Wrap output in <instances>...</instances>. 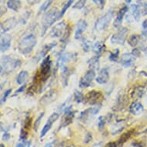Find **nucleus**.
<instances>
[{
  "mask_svg": "<svg viewBox=\"0 0 147 147\" xmlns=\"http://www.w3.org/2000/svg\"><path fill=\"white\" fill-rule=\"evenodd\" d=\"M59 13L60 12L57 8H53L43 15L42 19V36H43L47 29L54 24L56 20L59 19Z\"/></svg>",
  "mask_w": 147,
  "mask_h": 147,
  "instance_id": "nucleus-1",
  "label": "nucleus"
},
{
  "mask_svg": "<svg viewBox=\"0 0 147 147\" xmlns=\"http://www.w3.org/2000/svg\"><path fill=\"white\" fill-rule=\"evenodd\" d=\"M37 39L33 34H29L24 36L19 42L18 49L23 55L29 54L32 51L34 47L36 46Z\"/></svg>",
  "mask_w": 147,
  "mask_h": 147,
  "instance_id": "nucleus-2",
  "label": "nucleus"
},
{
  "mask_svg": "<svg viewBox=\"0 0 147 147\" xmlns=\"http://www.w3.org/2000/svg\"><path fill=\"white\" fill-rule=\"evenodd\" d=\"M1 62H2V65H3V68L5 69V72H8V73H9L18 67H20L22 64V62L20 59L13 58L9 55L4 56L3 57H2Z\"/></svg>",
  "mask_w": 147,
  "mask_h": 147,
  "instance_id": "nucleus-3",
  "label": "nucleus"
},
{
  "mask_svg": "<svg viewBox=\"0 0 147 147\" xmlns=\"http://www.w3.org/2000/svg\"><path fill=\"white\" fill-rule=\"evenodd\" d=\"M51 66H52V62L50 60V56H46L42 62L41 65H40V70L38 72L40 82H45L48 80L50 76Z\"/></svg>",
  "mask_w": 147,
  "mask_h": 147,
  "instance_id": "nucleus-4",
  "label": "nucleus"
},
{
  "mask_svg": "<svg viewBox=\"0 0 147 147\" xmlns=\"http://www.w3.org/2000/svg\"><path fill=\"white\" fill-rule=\"evenodd\" d=\"M113 17V10L109 9L106 14L97 20L96 23V29L99 31H102L106 29L109 26V25L110 24Z\"/></svg>",
  "mask_w": 147,
  "mask_h": 147,
  "instance_id": "nucleus-5",
  "label": "nucleus"
},
{
  "mask_svg": "<svg viewBox=\"0 0 147 147\" xmlns=\"http://www.w3.org/2000/svg\"><path fill=\"white\" fill-rule=\"evenodd\" d=\"M102 93L100 91L92 90L84 96V102L89 105H98L102 99Z\"/></svg>",
  "mask_w": 147,
  "mask_h": 147,
  "instance_id": "nucleus-6",
  "label": "nucleus"
},
{
  "mask_svg": "<svg viewBox=\"0 0 147 147\" xmlns=\"http://www.w3.org/2000/svg\"><path fill=\"white\" fill-rule=\"evenodd\" d=\"M128 33V29L125 27H122L119 29V31L113 35L110 39V42L112 44L116 45H123L126 39V36Z\"/></svg>",
  "mask_w": 147,
  "mask_h": 147,
  "instance_id": "nucleus-7",
  "label": "nucleus"
},
{
  "mask_svg": "<svg viewBox=\"0 0 147 147\" xmlns=\"http://www.w3.org/2000/svg\"><path fill=\"white\" fill-rule=\"evenodd\" d=\"M95 76H96V72H95V70L90 69L88 70L86 74H85L83 76H82L80 80V82H79V86L80 88H86V87H89L90 85H91L92 82L93 81V80L95 79Z\"/></svg>",
  "mask_w": 147,
  "mask_h": 147,
  "instance_id": "nucleus-8",
  "label": "nucleus"
},
{
  "mask_svg": "<svg viewBox=\"0 0 147 147\" xmlns=\"http://www.w3.org/2000/svg\"><path fill=\"white\" fill-rule=\"evenodd\" d=\"M67 25L65 24V22L64 21L59 22L56 25H55L52 28L50 31V36L52 38H59L62 37L65 32V29L66 28Z\"/></svg>",
  "mask_w": 147,
  "mask_h": 147,
  "instance_id": "nucleus-9",
  "label": "nucleus"
},
{
  "mask_svg": "<svg viewBox=\"0 0 147 147\" xmlns=\"http://www.w3.org/2000/svg\"><path fill=\"white\" fill-rule=\"evenodd\" d=\"M59 114L57 113H53L52 115H51L49 117L48 120L46 122V125H44L43 128H42V129L41 131V134H40V138L44 137L46 134L48 133L49 131L50 130V129L52 128V125L56 121H57V119H59Z\"/></svg>",
  "mask_w": 147,
  "mask_h": 147,
  "instance_id": "nucleus-10",
  "label": "nucleus"
},
{
  "mask_svg": "<svg viewBox=\"0 0 147 147\" xmlns=\"http://www.w3.org/2000/svg\"><path fill=\"white\" fill-rule=\"evenodd\" d=\"M100 107L101 106H99V107L96 106V107H92V108L87 109H86V110H84V111L81 113L80 116V119L83 121V122H86V121H87V119L91 118L92 116L96 115L99 113Z\"/></svg>",
  "mask_w": 147,
  "mask_h": 147,
  "instance_id": "nucleus-11",
  "label": "nucleus"
},
{
  "mask_svg": "<svg viewBox=\"0 0 147 147\" xmlns=\"http://www.w3.org/2000/svg\"><path fill=\"white\" fill-rule=\"evenodd\" d=\"M136 60V57L131 54V53H124L121 57V64L123 67L129 68L134 64Z\"/></svg>",
  "mask_w": 147,
  "mask_h": 147,
  "instance_id": "nucleus-12",
  "label": "nucleus"
},
{
  "mask_svg": "<svg viewBox=\"0 0 147 147\" xmlns=\"http://www.w3.org/2000/svg\"><path fill=\"white\" fill-rule=\"evenodd\" d=\"M17 24V20L15 17L9 18L8 20L3 21L0 23V28L3 32L9 31L10 29H13Z\"/></svg>",
  "mask_w": 147,
  "mask_h": 147,
  "instance_id": "nucleus-13",
  "label": "nucleus"
},
{
  "mask_svg": "<svg viewBox=\"0 0 147 147\" xmlns=\"http://www.w3.org/2000/svg\"><path fill=\"white\" fill-rule=\"evenodd\" d=\"M56 96H57V91L55 89H52V90H49L46 94H45L42 97L40 102L43 105H48V104L54 101L56 99Z\"/></svg>",
  "mask_w": 147,
  "mask_h": 147,
  "instance_id": "nucleus-14",
  "label": "nucleus"
},
{
  "mask_svg": "<svg viewBox=\"0 0 147 147\" xmlns=\"http://www.w3.org/2000/svg\"><path fill=\"white\" fill-rule=\"evenodd\" d=\"M12 42V37L10 35H5L0 39V52L4 53L9 49Z\"/></svg>",
  "mask_w": 147,
  "mask_h": 147,
  "instance_id": "nucleus-15",
  "label": "nucleus"
},
{
  "mask_svg": "<svg viewBox=\"0 0 147 147\" xmlns=\"http://www.w3.org/2000/svg\"><path fill=\"white\" fill-rule=\"evenodd\" d=\"M109 72L108 69H102L100 70L99 75L96 78V81L99 84H106L109 82Z\"/></svg>",
  "mask_w": 147,
  "mask_h": 147,
  "instance_id": "nucleus-16",
  "label": "nucleus"
},
{
  "mask_svg": "<svg viewBox=\"0 0 147 147\" xmlns=\"http://www.w3.org/2000/svg\"><path fill=\"white\" fill-rule=\"evenodd\" d=\"M88 24H87L86 21H85L83 20H80L77 23L76 26V29L75 32V39H79L82 37V33L84 32V31L87 29Z\"/></svg>",
  "mask_w": 147,
  "mask_h": 147,
  "instance_id": "nucleus-17",
  "label": "nucleus"
},
{
  "mask_svg": "<svg viewBox=\"0 0 147 147\" xmlns=\"http://www.w3.org/2000/svg\"><path fill=\"white\" fill-rule=\"evenodd\" d=\"M144 111V107L142 104L139 102H133L129 106V112L134 116H139Z\"/></svg>",
  "mask_w": 147,
  "mask_h": 147,
  "instance_id": "nucleus-18",
  "label": "nucleus"
},
{
  "mask_svg": "<svg viewBox=\"0 0 147 147\" xmlns=\"http://www.w3.org/2000/svg\"><path fill=\"white\" fill-rule=\"evenodd\" d=\"M73 57L72 53H61L60 55L59 56L58 60H57V64L59 66H63L64 65L65 63H67L69 60H71Z\"/></svg>",
  "mask_w": 147,
  "mask_h": 147,
  "instance_id": "nucleus-19",
  "label": "nucleus"
},
{
  "mask_svg": "<svg viewBox=\"0 0 147 147\" xmlns=\"http://www.w3.org/2000/svg\"><path fill=\"white\" fill-rule=\"evenodd\" d=\"M57 43H56V42H51V43L46 44L45 46L42 48L41 51H40V53L39 54V59L42 58V57H44L45 56L47 55V53L51 50V49H53L55 46H56Z\"/></svg>",
  "mask_w": 147,
  "mask_h": 147,
  "instance_id": "nucleus-20",
  "label": "nucleus"
},
{
  "mask_svg": "<svg viewBox=\"0 0 147 147\" xmlns=\"http://www.w3.org/2000/svg\"><path fill=\"white\" fill-rule=\"evenodd\" d=\"M22 6L20 0H8L7 7L15 12H18Z\"/></svg>",
  "mask_w": 147,
  "mask_h": 147,
  "instance_id": "nucleus-21",
  "label": "nucleus"
},
{
  "mask_svg": "<svg viewBox=\"0 0 147 147\" xmlns=\"http://www.w3.org/2000/svg\"><path fill=\"white\" fill-rule=\"evenodd\" d=\"M68 78H69L68 68L65 65L61 66V79H62V82L64 86H66L68 85Z\"/></svg>",
  "mask_w": 147,
  "mask_h": 147,
  "instance_id": "nucleus-22",
  "label": "nucleus"
},
{
  "mask_svg": "<svg viewBox=\"0 0 147 147\" xmlns=\"http://www.w3.org/2000/svg\"><path fill=\"white\" fill-rule=\"evenodd\" d=\"M128 10H129V7H128L127 5H123V7L119 10L118 13H117V16H116V22H118L119 24H120V22L123 21V17H124V16L126 14V12H128Z\"/></svg>",
  "mask_w": 147,
  "mask_h": 147,
  "instance_id": "nucleus-23",
  "label": "nucleus"
},
{
  "mask_svg": "<svg viewBox=\"0 0 147 147\" xmlns=\"http://www.w3.org/2000/svg\"><path fill=\"white\" fill-rule=\"evenodd\" d=\"M28 76H29V72H27L26 70H22L18 74V76L16 78V82L20 85L23 84L26 81Z\"/></svg>",
  "mask_w": 147,
  "mask_h": 147,
  "instance_id": "nucleus-24",
  "label": "nucleus"
},
{
  "mask_svg": "<svg viewBox=\"0 0 147 147\" xmlns=\"http://www.w3.org/2000/svg\"><path fill=\"white\" fill-rule=\"evenodd\" d=\"M105 48H106V46L102 42H97L92 46V51H93V53L99 56L102 52L105 50Z\"/></svg>",
  "mask_w": 147,
  "mask_h": 147,
  "instance_id": "nucleus-25",
  "label": "nucleus"
},
{
  "mask_svg": "<svg viewBox=\"0 0 147 147\" xmlns=\"http://www.w3.org/2000/svg\"><path fill=\"white\" fill-rule=\"evenodd\" d=\"M88 64L91 69H98L99 67V56H96L90 59L88 61Z\"/></svg>",
  "mask_w": 147,
  "mask_h": 147,
  "instance_id": "nucleus-26",
  "label": "nucleus"
},
{
  "mask_svg": "<svg viewBox=\"0 0 147 147\" xmlns=\"http://www.w3.org/2000/svg\"><path fill=\"white\" fill-rule=\"evenodd\" d=\"M140 40V36H138V35H136V34H133V35H131L129 39H128V43L132 47H135L138 45L139 42Z\"/></svg>",
  "mask_w": 147,
  "mask_h": 147,
  "instance_id": "nucleus-27",
  "label": "nucleus"
},
{
  "mask_svg": "<svg viewBox=\"0 0 147 147\" xmlns=\"http://www.w3.org/2000/svg\"><path fill=\"white\" fill-rule=\"evenodd\" d=\"M131 10H132V14L136 21H140V6L136 4H133L131 6Z\"/></svg>",
  "mask_w": 147,
  "mask_h": 147,
  "instance_id": "nucleus-28",
  "label": "nucleus"
},
{
  "mask_svg": "<svg viewBox=\"0 0 147 147\" xmlns=\"http://www.w3.org/2000/svg\"><path fill=\"white\" fill-rule=\"evenodd\" d=\"M133 130H130L124 133V134L119 138V140L117 141V144H118V146H121V145H123V143H125V142L131 137V136L133 135Z\"/></svg>",
  "mask_w": 147,
  "mask_h": 147,
  "instance_id": "nucleus-29",
  "label": "nucleus"
},
{
  "mask_svg": "<svg viewBox=\"0 0 147 147\" xmlns=\"http://www.w3.org/2000/svg\"><path fill=\"white\" fill-rule=\"evenodd\" d=\"M70 34H71V27L67 25L66 26V28L65 29V32H64V33H63V36H62V39H61L60 41L63 42V43H65L67 42V39L69 38Z\"/></svg>",
  "mask_w": 147,
  "mask_h": 147,
  "instance_id": "nucleus-30",
  "label": "nucleus"
},
{
  "mask_svg": "<svg viewBox=\"0 0 147 147\" xmlns=\"http://www.w3.org/2000/svg\"><path fill=\"white\" fill-rule=\"evenodd\" d=\"M53 1L54 0H45V2L43 3V4L40 6L39 8V14L40 13H42L44 12L45 11L48 9V8L51 5V4L53 3Z\"/></svg>",
  "mask_w": 147,
  "mask_h": 147,
  "instance_id": "nucleus-31",
  "label": "nucleus"
},
{
  "mask_svg": "<svg viewBox=\"0 0 147 147\" xmlns=\"http://www.w3.org/2000/svg\"><path fill=\"white\" fill-rule=\"evenodd\" d=\"M30 16H31V11H29V10H28L26 12H25L21 16V17H20V22H21V24H26L27 21H28V20H29V18L30 17Z\"/></svg>",
  "mask_w": 147,
  "mask_h": 147,
  "instance_id": "nucleus-32",
  "label": "nucleus"
},
{
  "mask_svg": "<svg viewBox=\"0 0 147 147\" xmlns=\"http://www.w3.org/2000/svg\"><path fill=\"white\" fill-rule=\"evenodd\" d=\"M73 2H74V0H68L67 3H65V5H63V9H62V10H61L60 13H59V19H60L61 17L63 16V15L65 14V12L67 11V9H69V8L72 5V4L73 3Z\"/></svg>",
  "mask_w": 147,
  "mask_h": 147,
  "instance_id": "nucleus-33",
  "label": "nucleus"
},
{
  "mask_svg": "<svg viewBox=\"0 0 147 147\" xmlns=\"http://www.w3.org/2000/svg\"><path fill=\"white\" fill-rule=\"evenodd\" d=\"M91 42L89 41V40H88V39H83L82 40V46L84 52H86V53L87 52H89V51L91 49Z\"/></svg>",
  "mask_w": 147,
  "mask_h": 147,
  "instance_id": "nucleus-34",
  "label": "nucleus"
},
{
  "mask_svg": "<svg viewBox=\"0 0 147 147\" xmlns=\"http://www.w3.org/2000/svg\"><path fill=\"white\" fill-rule=\"evenodd\" d=\"M74 99L77 103H80V102L84 101V96L81 92L76 90L75 92H74Z\"/></svg>",
  "mask_w": 147,
  "mask_h": 147,
  "instance_id": "nucleus-35",
  "label": "nucleus"
},
{
  "mask_svg": "<svg viewBox=\"0 0 147 147\" xmlns=\"http://www.w3.org/2000/svg\"><path fill=\"white\" fill-rule=\"evenodd\" d=\"M119 55V50L118 49H116V50L114 53H110L109 59V60L111 61V62L116 63V61L118 60Z\"/></svg>",
  "mask_w": 147,
  "mask_h": 147,
  "instance_id": "nucleus-36",
  "label": "nucleus"
},
{
  "mask_svg": "<svg viewBox=\"0 0 147 147\" xmlns=\"http://www.w3.org/2000/svg\"><path fill=\"white\" fill-rule=\"evenodd\" d=\"M44 116V113H41L39 114V116H38V118L36 119V122H35V123H34V129H35V131H37V129H38V128H39V126L40 125V123H41V120L42 119V117H43Z\"/></svg>",
  "mask_w": 147,
  "mask_h": 147,
  "instance_id": "nucleus-37",
  "label": "nucleus"
},
{
  "mask_svg": "<svg viewBox=\"0 0 147 147\" xmlns=\"http://www.w3.org/2000/svg\"><path fill=\"white\" fill-rule=\"evenodd\" d=\"M86 3V0H79L75 5L72 6V8L76 9H81L84 7Z\"/></svg>",
  "mask_w": 147,
  "mask_h": 147,
  "instance_id": "nucleus-38",
  "label": "nucleus"
},
{
  "mask_svg": "<svg viewBox=\"0 0 147 147\" xmlns=\"http://www.w3.org/2000/svg\"><path fill=\"white\" fill-rule=\"evenodd\" d=\"M31 124H32V118H30L29 116H27L26 119H25L24 122V127L22 128L23 129L26 131H29L30 127H31Z\"/></svg>",
  "mask_w": 147,
  "mask_h": 147,
  "instance_id": "nucleus-39",
  "label": "nucleus"
},
{
  "mask_svg": "<svg viewBox=\"0 0 147 147\" xmlns=\"http://www.w3.org/2000/svg\"><path fill=\"white\" fill-rule=\"evenodd\" d=\"M31 146V142L30 141H22V140H20V142H18L16 144V147H30Z\"/></svg>",
  "mask_w": 147,
  "mask_h": 147,
  "instance_id": "nucleus-40",
  "label": "nucleus"
},
{
  "mask_svg": "<svg viewBox=\"0 0 147 147\" xmlns=\"http://www.w3.org/2000/svg\"><path fill=\"white\" fill-rule=\"evenodd\" d=\"M11 92H12V89H8V90H6L5 91V92L4 93V95L3 96V97L1 98V101H0V102L1 103H3V102H5V101H6V99H7L8 96H9L10 93H11Z\"/></svg>",
  "mask_w": 147,
  "mask_h": 147,
  "instance_id": "nucleus-41",
  "label": "nucleus"
},
{
  "mask_svg": "<svg viewBox=\"0 0 147 147\" xmlns=\"http://www.w3.org/2000/svg\"><path fill=\"white\" fill-rule=\"evenodd\" d=\"M105 125V119L103 116H99V120H98V127L99 129H102Z\"/></svg>",
  "mask_w": 147,
  "mask_h": 147,
  "instance_id": "nucleus-42",
  "label": "nucleus"
},
{
  "mask_svg": "<svg viewBox=\"0 0 147 147\" xmlns=\"http://www.w3.org/2000/svg\"><path fill=\"white\" fill-rule=\"evenodd\" d=\"M95 4L99 5L100 9H103L104 5H105V0H92Z\"/></svg>",
  "mask_w": 147,
  "mask_h": 147,
  "instance_id": "nucleus-43",
  "label": "nucleus"
},
{
  "mask_svg": "<svg viewBox=\"0 0 147 147\" xmlns=\"http://www.w3.org/2000/svg\"><path fill=\"white\" fill-rule=\"evenodd\" d=\"M131 54H132L134 57H140V56H141V52H140V50L139 49H133V51H132Z\"/></svg>",
  "mask_w": 147,
  "mask_h": 147,
  "instance_id": "nucleus-44",
  "label": "nucleus"
},
{
  "mask_svg": "<svg viewBox=\"0 0 147 147\" xmlns=\"http://www.w3.org/2000/svg\"><path fill=\"white\" fill-rule=\"evenodd\" d=\"M92 136L91 133H87L86 136V138H85L84 142L85 143H89L92 140Z\"/></svg>",
  "mask_w": 147,
  "mask_h": 147,
  "instance_id": "nucleus-45",
  "label": "nucleus"
},
{
  "mask_svg": "<svg viewBox=\"0 0 147 147\" xmlns=\"http://www.w3.org/2000/svg\"><path fill=\"white\" fill-rule=\"evenodd\" d=\"M26 85L24 84L23 86H20L19 89H17L16 91V95L19 94V93H21V92H22L24 91L25 89H26Z\"/></svg>",
  "mask_w": 147,
  "mask_h": 147,
  "instance_id": "nucleus-46",
  "label": "nucleus"
},
{
  "mask_svg": "<svg viewBox=\"0 0 147 147\" xmlns=\"http://www.w3.org/2000/svg\"><path fill=\"white\" fill-rule=\"evenodd\" d=\"M117 146H118L117 142H109L108 144H106V146L105 147H116Z\"/></svg>",
  "mask_w": 147,
  "mask_h": 147,
  "instance_id": "nucleus-47",
  "label": "nucleus"
},
{
  "mask_svg": "<svg viewBox=\"0 0 147 147\" xmlns=\"http://www.w3.org/2000/svg\"><path fill=\"white\" fill-rule=\"evenodd\" d=\"M5 12H6V9L3 6H0V17L3 16Z\"/></svg>",
  "mask_w": 147,
  "mask_h": 147,
  "instance_id": "nucleus-48",
  "label": "nucleus"
},
{
  "mask_svg": "<svg viewBox=\"0 0 147 147\" xmlns=\"http://www.w3.org/2000/svg\"><path fill=\"white\" fill-rule=\"evenodd\" d=\"M40 2V0H27V3L30 5H35Z\"/></svg>",
  "mask_w": 147,
  "mask_h": 147,
  "instance_id": "nucleus-49",
  "label": "nucleus"
},
{
  "mask_svg": "<svg viewBox=\"0 0 147 147\" xmlns=\"http://www.w3.org/2000/svg\"><path fill=\"white\" fill-rule=\"evenodd\" d=\"M9 138H10L9 133H7V132H5V133L3 134V140H5V141H6V140H9Z\"/></svg>",
  "mask_w": 147,
  "mask_h": 147,
  "instance_id": "nucleus-50",
  "label": "nucleus"
},
{
  "mask_svg": "<svg viewBox=\"0 0 147 147\" xmlns=\"http://www.w3.org/2000/svg\"><path fill=\"white\" fill-rule=\"evenodd\" d=\"M142 30H147V20H145L142 24Z\"/></svg>",
  "mask_w": 147,
  "mask_h": 147,
  "instance_id": "nucleus-51",
  "label": "nucleus"
},
{
  "mask_svg": "<svg viewBox=\"0 0 147 147\" xmlns=\"http://www.w3.org/2000/svg\"><path fill=\"white\" fill-rule=\"evenodd\" d=\"M142 36L145 37V38H147V30H142Z\"/></svg>",
  "mask_w": 147,
  "mask_h": 147,
  "instance_id": "nucleus-52",
  "label": "nucleus"
},
{
  "mask_svg": "<svg viewBox=\"0 0 147 147\" xmlns=\"http://www.w3.org/2000/svg\"><path fill=\"white\" fill-rule=\"evenodd\" d=\"M44 147H54V142H50V143H47Z\"/></svg>",
  "mask_w": 147,
  "mask_h": 147,
  "instance_id": "nucleus-53",
  "label": "nucleus"
},
{
  "mask_svg": "<svg viewBox=\"0 0 147 147\" xmlns=\"http://www.w3.org/2000/svg\"><path fill=\"white\" fill-rule=\"evenodd\" d=\"M3 130V123H0V132H2Z\"/></svg>",
  "mask_w": 147,
  "mask_h": 147,
  "instance_id": "nucleus-54",
  "label": "nucleus"
},
{
  "mask_svg": "<svg viewBox=\"0 0 147 147\" xmlns=\"http://www.w3.org/2000/svg\"><path fill=\"white\" fill-rule=\"evenodd\" d=\"M125 2H126V3H131V1H132V0H125Z\"/></svg>",
  "mask_w": 147,
  "mask_h": 147,
  "instance_id": "nucleus-55",
  "label": "nucleus"
},
{
  "mask_svg": "<svg viewBox=\"0 0 147 147\" xmlns=\"http://www.w3.org/2000/svg\"><path fill=\"white\" fill-rule=\"evenodd\" d=\"M2 71H3V67H2V66L0 65V73L2 72Z\"/></svg>",
  "mask_w": 147,
  "mask_h": 147,
  "instance_id": "nucleus-56",
  "label": "nucleus"
},
{
  "mask_svg": "<svg viewBox=\"0 0 147 147\" xmlns=\"http://www.w3.org/2000/svg\"><path fill=\"white\" fill-rule=\"evenodd\" d=\"M67 147H75V146H74L73 145H70V146H68Z\"/></svg>",
  "mask_w": 147,
  "mask_h": 147,
  "instance_id": "nucleus-57",
  "label": "nucleus"
},
{
  "mask_svg": "<svg viewBox=\"0 0 147 147\" xmlns=\"http://www.w3.org/2000/svg\"><path fill=\"white\" fill-rule=\"evenodd\" d=\"M0 147H5V146L3 144H0Z\"/></svg>",
  "mask_w": 147,
  "mask_h": 147,
  "instance_id": "nucleus-58",
  "label": "nucleus"
}]
</instances>
